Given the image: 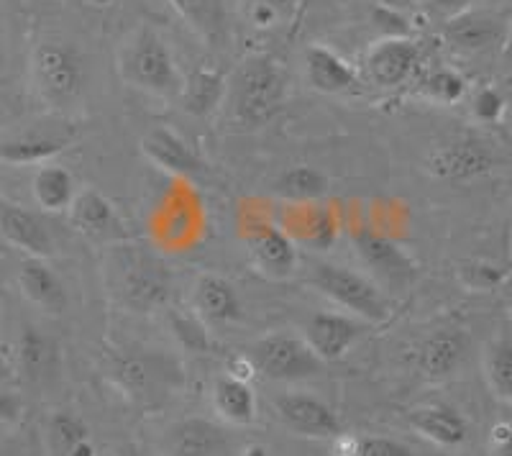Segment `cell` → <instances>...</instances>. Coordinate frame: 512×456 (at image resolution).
I'll list each match as a JSON object with an SVG mask.
<instances>
[{"mask_svg": "<svg viewBox=\"0 0 512 456\" xmlns=\"http://www.w3.org/2000/svg\"><path fill=\"white\" fill-rule=\"evenodd\" d=\"M502 49H505V54H512V24H510V29H507V36H505V44H502Z\"/></svg>", "mask_w": 512, "mask_h": 456, "instance_id": "bcb514c9", "label": "cell"}, {"mask_svg": "<svg viewBox=\"0 0 512 456\" xmlns=\"http://www.w3.org/2000/svg\"><path fill=\"white\" fill-rule=\"evenodd\" d=\"M241 456H269V449L264 444H246L244 451H241Z\"/></svg>", "mask_w": 512, "mask_h": 456, "instance_id": "f6af8a7d", "label": "cell"}, {"mask_svg": "<svg viewBox=\"0 0 512 456\" xmlns=\"http://www.w3.org/2000/svg\"><path fill=\"white\" fill-rule=\"evenodd\" d=\"M244 3H264V6H272L274 11H280L287 18V24L295 21L297 13L303 11L305 0H244Z\"/></svg>", "mask_w": 512, "mask_h": 456, "instance_id": "b9f144b4", "label": "cell"}, {"mask_svg": "<svg viewBox=\"0 0 512 456\" xmlns=\"http://www.w3.org/2000/svg\"><path fill=\"white\" fill-rule=\"evenodd\" d=\"M213 410L228 426H251L256 421V395L251 382H241L231 375H223L213 382Z\"/></svg>", "mask_w": 512, "mask_h": 456, "instance_id": "4316f807", "label": "cell"}, {"mask_svg": "<svg viewBox=\"0 0 512 456\" xmlns=\"http://www.w3.org/2000/svg\"><path fill=\"white\" fill-rule=\"evenodd\" d=\"M18 359V377L24 375L26 380L36 382L47 377L57 364V346L49 336H44L39 328L24 326L16 344Z\"/></svg>", "mask_w": 512, "mask_h": 456, "instance_id": "1f68e13d", "label": "cell"}, {"mask_svg": "<svg viewBox=\"0 0 512 456\" xmlns=\"http://www.w3.org/2000/svg\"><path fill=\"white\" fill-rule=\"evenodd\" d=\"M308 282L333 305L344 308L346 313L361 318V321L372 323V326H379L390 318V300L384 298L377 282L356 269L328 262L315 264Z\"/></svg>", "mask_w": 512, "mask_h": 456, "instance_id": "277c9868", "label": "cell"}, {"mask_svg": "<svg viewBox=\"0 0 512 456\" xmlns=\"http://www.w3.org/2000/svg\"><path fill=\"white\" fill-rule=\"evenodd\" d=\"M502 280V269L492 267V264H469L464 269V282L477 290H489Z\"/></svg>", "mask_w": 512, "mask_h": 456, "instance_id": "f35d334b", "label": "cell"}, {"mask_svg": "<svg viewBox=\"0 0 512 456\" xmlns=\"http://www.w3.org/2000/svg\"><path fill=\"white\" fill-rule=\"evenodd\" d=\"M274 416L285 428L305 439H338L344 433L336 410L310 392H285L272 400Z\"/></svg>", "mask_w": 512, "mask_h": 456, "instance_id": "ba28073f", "label": "cell"}, {"mask_svg": "<svg viewBox=\"0 0 512 456\" xmlns=\"http://www.w3.org/2000/svg\"><path fill=\"white\" fill-rule=\"evenodd\" d=\"M82 62L77 52L59 41H47L34 49L31 57V85L41 103L54 111H67L82 98Z\"/></svg>", "mask_w": 512, "mask_h": 456, "instance_id": "5b68a950", "label": "cell"}, {"mask_svg": "<svg viewBox=\"0 0 512 456\" xmlns=\"http://www.w3.org/2000/svg\"><path fill=\"white\" fill-rule=\"evenodd\" d=\"M226 375L236 377V380L241 382H251L256 375H259V367H256V362L251 359V354H239V357L228 359Z\"/></svg>", "mask_w": 512, "mask_h": 456, "instance_id": "60d3db41", "label": "cell"}, {"mask_svg": "<svg viewBox=\"0 0 512 456\" xmlns=\"http://www.w3.org/2000/svg\"><path fill=\"white\" fill-rule=\"evenodd\" d=\"M495 164L497 159L487 144L477 139H459L438 147L425 162V170L443 182H469L489 175Z\"/></svg>", "mask_w": 512, "mask_h": 456, "instance_id": "8fae6325", "label": "cell"}, {"mask_svg": "<svg viewBox=\"0 0 512 456\" xmlns=\"http://www.w3.org/2000/svg\"><path fill=\"white\" fill-rule=\"evenodd\" d=\"M354 456H415V451L387 436H356Z\"/></svg>", "mask_w": 512, "mask_h": 456, "instance_id": "8d00e7d4", "label": "cell"}, {"mask_svg": "<svg viewBox=\"0 0 512 456\" xmlns=\"http://www.w3.org/2000/svg\"><path fill=\"white\" fill-rule=\"evenodd\" d=\"M31 195H34L41 211L70 213L80 190H77L75 177H72L67 167H62V164H44V167L36 170L34 180H31Z\"/></svg>", "mask_w": 512, "mask_h": 456, "instance_id": "484cf974", "label": "cell"}, {"mask_svg": "<svg viewBox=\"0 0 512 456\" xmlns=\"http://www.w3.org/2000/svg\"><path fill=\"white\" fill-rule=\"evenodd\" d=\"M354 246L361 262L387 280H413L418 275V264L413 262V257L402 252L400 244L377 234L372 228H356Z\"/></svg>", "mask_w": 512, "mask_h": 456, "instance_id": "d6986e66", "label": "cell"}, {"mask_svg": "<svg viewBox=\"0 0 512 456\" xmlns=\"http://www.w3.org/2000/svg\"><path fill=\"white\" fill-rule=\"evenodd\" d=\"M103 282L118 305L134 313H154L169 305L175 275L154 252L131 241L108 246L103 259Z\"/></svg>", "mask_w": 512, "mask_h": 456, "instance_id": "6da1fadb", "label": "cell"}, {"mask_svg": "<svg viewBox=\"0 0 512 456\" xmlns=\"http://www.w3.org/2000/svg\"><path fill=\"white\" fill-rule=\"evenodd\" d=\"M277 193L300 203H315L328 193V177L315 167H292L277 180Z\"/></svg>", "mask_w": 512, "mask_h": 456, "instance_id": "d6a6232c", "label": "cell"}, {"mask_svg": "<svg viewBox=\"0 0 512 456\" xmlns=\"http://www.w3.org/2000/svg\"><path fill=\"white\" fill-rule=\"evenodd\" d=\"M246 254L256 272L269 280H287L297 269V244L282 226L254 223L244 236Z\"/></svg>", "mask_w": 512, "mask_h": 456, "instance_id": "30bf717a", "label": "cell"}, {"mask_svg": "<svg viewBox=\"0 0 512 456\" xmlns=\"http://www.w3.org/2000/svg\"><path fill=\"white\" fill-rule=\"evenodd\" d=\"M418 93L420 98L436 103V106H456L466 95V80L456 70L438 67L420 80Z\"/></svg>", "mask_w": 512, "mask_h": 456, "instance_id": "836d02e7", "label": "cell"}, {"mask_svg": "<svg viewBox=\"0 0 512 456\" xmlns=\"http://www.w3.org/2000/svg\"><path fill=\"white\" fill-rule=\"evenodd\" d=\"M466 351H469V336L461 328H438L423 341L418 351V369L428 380H446L461 367Z\"/></svg>", "mask_w": 512, "mask_h": 456, "instance_id": "603a6c76", "label": "cell"}, {"mask_svg": "<svg viewBox=\"0 0 512 456\" xmlns=\"http://www.w3.org/2000/svg\"><path fill=\"white\" fill-rule=\"evenodd\" d=\"M192 313H198L205 323H236L244 316L236 287L221 275L200 272L190 290Z\"/></svg>", "mask_w": 512, "mask_h": 456, "instance_id": "2e32d148", "label": "cell"}, {"mask_svg": "<svg viewBox=\"0 0 512 456\" xmlns=\"http://www.w3.org/2000/svg\"><path fill=\"white\" fill-rule=\"evenodd\" d=\"M448 44L461 52H487V49L505 44L507 29L502 18L487 11H469L464 16L448 21L443 29Z\"/></svg>", "mask_w": 512, "mask_h": 456, "instance_id": "cb8c5ba5", "label": "cell"}, {"mask_svg": "<svg viewBox=\"0 0 512 456\" xmlns=\"http://www.w3.org/2000/svg\"><path fill=\"white\" fill-rule=\"evenodd\" d=\"M141 152L146 154L149 162L157 164L159 170L167 172V175L192 180V177L203 175L205 170V164L198 157V152L177 131L167 129V126H157V129L149 131L141 139Z\"/></svg>", "mask_w": 512, "mask_h": 456, "instance_id": "9a60e30c", "label": "cell"}, {"mask_svg": "<svg viewBox=\"0 0 512 456\" xmlns=\"http://www.w3.org/2000/svg\"><path fill=\"white\" fill-rule=\"evenodd\" d=\"M408 423L425 441H431L441 449H456L469 439V423L451 405H418V408L408 410Z\"/></svg>", "mask_w": 512, "mask_h": 456, "instance_id": "7402d4cb", "label": "cell"}, {"mask_svg": "<svg viewBox=\"0 0 512 456\" xmlns=\"http://www.w3.org/2000/svg\"><path fill=\"white\" fill-rule=\"evenodd\" d=\"M251 359L259 367V375L274 382L308 380L323 372L326 362L315 354L305 336L290 331H274L251 344Z\"/></svg>", "mask_w": 512, "mask_h": 456, "instance_id": "8992f818", "label": "cell"}, {"mask_svg": "<svg viewBox=\"0 0 512 456\" xmlns=\"http://www.w3.org/2000/svg\"><path fill=\"white\" fill-rule=\"evenodd\" d=\"M90 3H93V6H111L113 0H90Z\"/></svg>", "mask_w": 512, "mask_h": 456, "instance_id": "7dc6e473", "label": "cell"}, {"mask_svg": "<svg viewBox=\"0 0 512 456\" xmlns=\"http://www.w3.org/2000/svg\"><path fill=\"white\" fill-rule=\"evenodd\" d=\"M47 456H95L88 426L67 410H57L47 421L44 433Z\"/></svg>", "mask_w": 512, "mask_h": 456, "instance_id": "f1b7e54d", "label": "cell"}, {"mask_svg": "<svg viewBox=\"0 0 512 456\" xmlns=\"http://www.w3.org/2000/svg\"><path fill=\"white\" fill-rule=\"evenodd\" d=\"M70 141L72 134H24L18 136V139H8L0 147V159H3V164H11V167H44L62 149H67Z\"/></svg>", "mask_w": 512, "mask_h": 456, "instance_id": "f546056e", "label": "cell"}, {"mask_svg": "<svg viewBox=\"0 0 512 456\" xmlns=\"http://www.w3.org/2000/svg\"><path fill=\"white\" fill-rule=\"evenodd\" d=\"M116 456H157V454L149 449H144V446H139V444H123V446H118Z\"/></svg>", "mask_w": 512, "mask_h": 456, "instance_id": "ee69618b", "label": "cell"}, {"mask_svg": "<svg viewBox=\"0 0 512 456\" xmlns=\"http://www.w3.org/2000/svg\"><path fill=\"white\" fill-rule=\"evenodd\" d=\"M305 72H308L310 88L323 95H344L356 93L361 77L354 65L323 44H313L305 52Z\"/></svg>", "mask_w": 512, "mask_h": 456, "instance_id": "44dd1931", "label": "cell"}, {"mask_svg": "<svg viewBox=\"0 0 512 456\" xmlns=\"http://www.w3.org/2000/svg\"><path fill=\"white\" fill-rule=\"evenodd\" d=\"M169 326L175 331L177 341H180L185 349L195 351V354H213L218 349L216 339L210 336L208 326H205L203 318L198 313H172L169 316Z\"/></svg>", "mask_w": 512, "mask_h": 456, "instance_id": "e575fe53", "label": "cell"}, {"mask_svg": "<svg viewBox=\"0 0 512 456\" xmlns=\"http://www.w3.org/2000/svg\"><path fill=\"white\" fill-rule=\"evenodd\" d=\"M70 223L80 234H85L93 241H100V244L113 246L131 241L126 221L118 216L116 205L93 188L80 190V195H77V200L70 208Z\"/></svg>", "mask_w": 512, "mask_h": 456, "instance_id": "7c38bea8", "label": "cell"}, {"mask_svg": "<svg viewBox=\"0 0 512 456\" xmlns=\"http://www.w3.org/2000/svg\"><path fill=\"white\" fill-rule=\"evenodd\" d=\"M18 413H21V400H18L11 390H6L3 392V398H0V421H3V426L11 428L13 421L18 418Z\"/></svg>", "mask_w": 512, "mask_h": 456, "instance_id": "7bdbcfd3", "label": "cell"}, {"mask_svg": "<svg viewBox=\"0 0 512 456\" xmlns=\"http://www.w3.org/2000/svg\"><path fill=\"white\" fill-rule=\"evenodd\" d=\"M420 67V47L413 39H379L364 57V70L377 88H400Z\"/></svg>", "mask_w": 512, "mask_h": 456, "instance_id": "4fadbf2b", "label": "cell"}, {"mask_svg": "<svg viewBox=\"0 0 512 456\" xmlns=\"http://www.w3.org/2000/svg\"><path fill=\"white\" fill-rule=\"evenodd\" d=\"M290 95V75L272 54H251L236 67L228 82L233 118L244 126L272 121Z\"/></svg>", "mask_w": 512, "mask_h": 456, "instance_id": "3957f363", "label": "cell"}, {"mask_svg": "<svg viewBox=\"0 0 512 456\" xmlns=\"http://www.w3.org/2000/svg\"><path fill=\"white\" fill-rule=\"evenodd\" d=\"M505 113V98L497 88H482L474 95V116L482 123H497Z\"/></svg>", "mask_w": 512, "mask_h": 456, "instance_id": "74e56055", "label": "cell"}, {"mask_svg": "<svg viewBox=\"0 0 512 456\" xmlns=\"http://www.w3.org/2000/svg\"><path fill=\"white\" fill-rule=\"evenodd\" d=\"M228 95V80L221 70L213 67H198L185 77V90H182V103L185 111L198 118H208L221 108Z\"/></svg>", "mask_w": 512, "mask_h": 456, "instance_id": "83f0119b", "label": "cell"}, {"mask_svg": "<svg viewBox=\"0 0 512 456\" xmlns=\"http://www.w3.org/2000/svg\"><path fill=\"white\" fill-rule=\"evenodd\" d=\"M18 290L29 303L41 308L49 316H59L67 308V293H64L62 280L57 277L47 259L24 257L18 262L16 272Z\"/></svg>", "mask_w": 512, "mask_h": 456, "instance_id": "ffe728a7", "label": "cell"}, {"mask_svg": "<svg viewBox=\"0 0 512 456\" xmlns=\"http://www.w3.org/2000/svg\"><path fill=\"white\" fill-rule=\"evenodd\" d=\"M0 234L6 244L18 249L24 257L49 259L54 254L52 234L41 218L26 211L24 205H13L8 200L0 205Z\"/></svg>", "mask_w": 512, "mask_h": 456, "instance_id": "e0dca14e", "label": "cell"}, {"mask_svg": "<svg viewBox=\"0 0 512 456\" xmlns=\"http://www.w3.org/2000/svg\"><path fill=\"white\" fill-rule=\"evenodd\" d=\"M474 3L477 0H428V13L441 18L443 24H448V21H454V18L472 11Z\"/></svg>", "mask_w": 512, "mask_h": 456, "instance_id": "ab89813d", "label": "cell"}, {"mask_svg": "<svg viewBox=\"0 0 512 456\" xmlns=\"http://www.w3.org/2000/svg\"><path fill=\"white\" fill-rule=\"evenodd\" d=\"M113 380L131 400L139 403H152L167 395V390L177 385L175 364H169L164 357L157 354H126L113 362Z\"/></svg>", "mask_w": 512, "mask_h": 456, "instance_id": "52a82bcc", "label": "cell"}, {"mask_svg": "<svg viewBox=\"0 0 512 456\" xmlns=\"http://www.w3.org/2000/svg\"><path fill=\"white\" fill-rule=\"evenodd\" d=\"M167 456H228L233 451L231 433L205 418H182L164 433Z\"/></svg>", "mask_w": 512, "mask_h": 456, "instance_id": "5bb4252c", "label": "cell"}, {"mask_svg": "<svg viewBox=\"0 0 512 456\" xmlns=\"http://www.w3.org/2000/svg\"><path fill=\"white\" fill-rule=\"evenodd\" d=\"M482 369L492 395L512 403V331L502 328L487 341L482 354Z\"/></svg>", "mask_w": 512, "mask_h": 456, "instance_id": "4dcf8cb0", "label": "cell"}, {"mask_svg": "<svg viewBox=\"0 0 512 456\" xmlns=\"http://www.w3.org/2000/svg\"><path fill=\"white\" fill-rule=\"evenodd\" d=\"M372 323L361 321L351 313L338 310H318L305 323V339L313 346L315 354L326 364L341 362L356 346V341L367 334Z\"/></svg>", "mask_w": 512, "mask_h": 456, "instance_id": "9c48e42d", "label": "cell"}, {"mask_svg": "<svg viewBox=\"0 0 512 456\" xmlns=\"http://www.w3.org/2000/svg\"><path fill=\"white\" fill-rule=\"evenodd\" d=\"M118 77L126 85L162 100L182 98L185 77L167 41L149 26H139L118 49Z\"/></svg>", "mask_w": 512, "mask_h": 456, "instance_id": "7a4b0ae2", "label": "cell"}, {"mask_svg": "<svg viewBox=\"0 0 512 456\" xmlns=\"http://www.w3.org/2000/svg\"><path fill=\"white\" fill-rule=\"evenodd\" d=\"M338 231H341V223H338L333 208L315 203L300 205L297 216L292 218V223L287 226V234H290L292 239L310 246L315 252H326V249H331L338 239Z\"/></svg>", "mask_w": 512, "mask_h": 456, "instance_id": "d4e9b609", "label": "cell"}, {"mask_svg": "<svg viewBox=\"0 0 512 456\" xmlns=\"http://www.w3.org/2000/svg\"><path fill=\"white\" fill-rule=\"evenodd\" d=\"M372 24L382 31V39H410V18L402 16L400 11L387 6H377L372 11Z\"/></svg>", "mask_w": 512, "mask_h": 456, "instance_id": "d590c367", "label": "cell"}, {"mask_svg": "<svg viewBox=\"0 0 512 456\" xmlns=\"http://www.w3.org/2000/svg\"><path fill=\"white\" fill-rule=\"evenodd\" d=\"M169 6L210 49L221 52L231 47L233 29L226 0H169Z\"/></svg>", "mask_w": 512, "mask_h": 456, "instance_id": "ac0fdd59", "label": "cell"}]
</instances>
